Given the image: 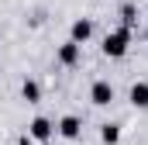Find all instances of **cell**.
<instances>
[{
    "mask_svg": "<svg viewBox=\"0 0 148 145\" xmlns=\"http://www.w3.org/2000/svg\"><path fill=\"white\" fill-rule=\"evenodd\" d=\"M124 48H127V31L107 35V41H103V52L107 55H124Z\"/></svg>",
    "mask_w": 148,
    "mask_h": 145,
    "instance_id": "6da1fadb",
    "label": "cell"
},
{
    "mask_svg": "<svg viewBox=\"0 0 148 145\" xmlns=\"http://www.w3.org/2000/svg\"><path fill=\"white\" fill-rule=\"evenodd\" d=\"M110 97H114V90L107 83H97L93 86V104H110Z\"/></svg>",
    "mask_w": 148,
    "mask_h": 145,
    "instance_id": "7a4b0ae2",
    "label": "cell"
},
{
    "mask_svg": "<svg viewBox=\"0 0 148 145\" xmlns=\"http://www.w3.org/2000/svg\"><path fill=\"white\" fill-rule=\"evenodd\" d=\"M131 100H134L138 107H148V83H138V86L131 90Z\"/></svg>",
    "mask_w": 148,
    "mask_h": 145,
    "instance_id": "3957f363",
    "label": "cell"
},
{
    "mask_svg": "<svg viewBox=\"0 0 148 145\" xmlns=\"http://www.w3.org/2000/svg\"><path fill=\"white\" fill-rule=\"evenodd\" d=\"M31 135H35V138H48V135H52V124H48L45 117H38L35 124H31Z\"/></svg>",
    "mask_w": 148,
    "mask_h": 145,
    "instance_id": "277c9868",
    "label": "cell"
},
{
    "mask_svg": "<svg viewBox=\"0 0 148 145\" xmlns=\"http://www.w3.org/2000/svg\"><path fill=\"white\" fill-rule=\"evenodd\" d=\"M62 135H66V138H76V135H79V121H76V117H66V121H62Z\"/></svg>",
    "mask_w": 148,
    "mask_h": 145,
    "instance_id": "5b68a950",
    "label": "cell"
},
{
    "mask_svg": "<svg viewBox=\"0 0 148 145\" xmlns=\"http://www.w3.org/2000/svg\"><path fill=\"white\" fill-rule=\"evenodd\" d=\"M73 38H76V41H86V38H90V21H76Z\"/></svg>",
    "mask_w": 148,
    "mask_h": 145,
    "instance_id": "8992f818",
    "label": "cell"
},
{
    "mask_svg": "<svg viewBox=\"0 0 148 145\" xmlns=\"http://www.w3.org/2000/svg\"><path fill=\"white\" fill-rule=\"evenodd\" d=\"M76 55H79L76 45H66V48H62V62H76Z\"/></svg>",
    "mask_w": 148,
    "mask_h": 145,
    "instance_id": "52a82bcc",
    "label": "cell"
},
{
    "mask_svg": "<svg viewBox=\"0 0 148 145\" xmlns=\"http://www.w3.org/2000/svg\"><path fill=\"white\" fill-rule=\"evenodd\" d=\"M117 138H121V131H117L114 124H107V128H103V142H117Z\"/></svg>",
    "mask_w": 148,
    "mask_h": 145,
    "instance_id": "ba28073f",
    "label": "cell"
},
{
    "mask_svg": "<svg viewBox=\"0 0 148 145\" xmlns=\"http://www.w3.org/2000/svg\"><path fill=\"white\" fill-rule=\"evenodd\" d=\"M24 97H28V100H38V86L35 83H24Z\"/></svg>",
    "mask_w": 148,
    "mask_h": 145,
    "instance_id": "9c48e42d",
    "label": "cell"
}]
</instances>
